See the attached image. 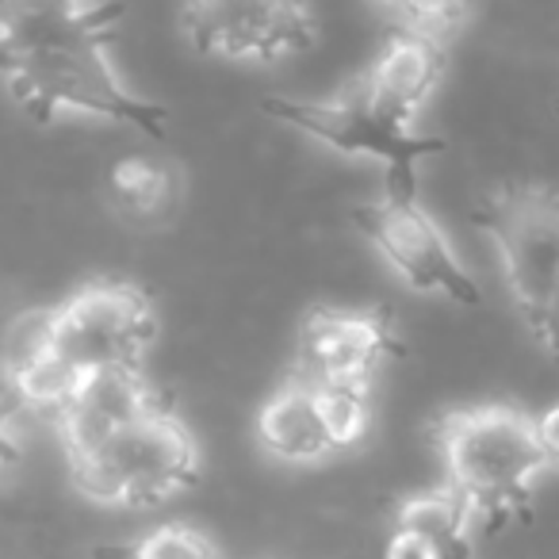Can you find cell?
I'll return each instance as SVG.
<instances>
[{
  "label": "cell",
  "mask_w": 559,
  "mask_h": 559,
  "mask_svg": "<svg viewBox=\"0 0 559 559\" xmlns=\"http://www.w3.org/2000/svg\"><path fill=\"white\" fill-rule=\"evenodd\" d=\"M116 16L119 9L108 0H12L9 12L0 16V78L35 123H50L62 111H73L131 127L146 139H165L169 111L146 96H134L111 70L108 32Z\"/></svg>",
  "instance_id": "6da1fadb"
},
{
  "label": "cell",
  "mask_w": 559,
  "mask_h": 559,
  "mask_svg": "<svg viewBox=\"0 0 559 559\" xmlns=\"http://www.w3.org/2000/svg\"><path fill=\"white\" fill-rule=\"evenodd\" d=\"M441 460L449 487L472 506L475 521H506L528 502L544 467L536 426L525 411L490 403L441 421Z\"/></svg>",
  "instance_id": "7a4b0ae2"
},
{
  "label": "cell",
  "mask_w": 559,
  "mask_h": 559,
  "mask_svg": "<svg viewBox=\"0 0 559 559\" xmlns=\"http://www.w3.org/2000/svg\"><path fill=\"white\" fill-rule=\"evenodd\" d=\"M261 111L342 157H372V162H380L383 180H388L383 192L388 195H418V188H414L418 185V165L444 150V139L414 131V119L388 108L365 85V78H357L349 88H342L337 96H326V100L269 96L261 104Z\"/></svg>",
  "instance_id": "3957f363"
},
{
  "label": "cell",
  "mask_w": 559,
  "mask_h": 559,
  "mask_svg": "<svg viewBox=\"0 0 559 559\" xmlns=\"http://www.w3.org/2000/svg\"><path fill=\"white\" fill-rule=\"evenodd\" d=\"M70 475L81 495L100 506L157 510L195 483L200 449L177 414L154 406L100 449L70 460Z\"/></svg>",
  "instance_id": "277c9868"
},
{
  "label": "cell",
  "mask_w": 559,
  "mask_h": 559,
  "mask_svg": "<svg viewBox=\"0 0 559 559\" xmlns=\"http://www.w3.org/2000/svg\"><path fill=\"white\" fill-rule=\"evenodd\" d=\"M50 349L78 376L108 368H142L157 337L146 292L123 280H96L47 311Z\"/></svg>",
  "instance_id": "5b68a950"
},
{
  "label": "cell",
  "mask_w": 559,
  "mask_h": 559,
  "mask_svg": "<svg viewBox=\"0 0 559 559\" xmlns=\"http://www.w3.org/2000/svg\"><path fill=\"white\" fill-rule=\"evenodd\" d=\"M180 27L203 58L246 66L307 55L319 39L307 0H185Z\"/></svg>",
  "instance_id": "8992f818"
},
{
  "label": "cell",
  "mask_w": 559,
  "mask_h": 559,
  "mask_svg": "<svg viewBox=\"0 0 559 559\" xmlns=\"http://www.w3.org/2000/svg\"><path fill=\"white\" fill-rule=\"evenodd\" d=\"M360 230L376 246L391 272L418 296H437L460 307H479L483 292L449 246L437 218L418 203V195H388L357 211Z\"/></svg>",
  "instance_id": "52a82bcc"
},
{
  "label": "cell",
  "mask_w": 559,
  "mask_h": 559,
  "mask_svg": "<svg viewBox=\"0 0 559 559\" xmlns=\"http://www.w3.org/2000/svg\"><path fill=\"white\" fill-rule=\"evenodd\" d=\"M479 226L495 241L513 304L533 322L559 280V192L540 185L502 188L483 207Z\"/></svg>",
  "instance_id": "ba28073f"
},
{
  "label": "cell",
  "mask_w": 559,
  "mask_h": 559,
  "mask_svg": "<svg viewBox=\"0 0 559 559\" xmlns=\"http://www.w3.org/2000/svg\"><path fill=\"white\" fill-rule=\"evenodd\" d=\"M391 353H399V342L383 314L319 307L307 314L304 330H299L296 380L311 383V388H326V383L368 388Z\"/></svg>",
  "instance_id": "9c48e42d"
},
{
  "label": "cell",
  "mask_w": 559,
  "mask_h": 559,
  "mask_svg": "<svg viewBox=\"0 0 559 559\" xmlns=\"http://www.w3.org/2000/svg\"><path fill=\"white\" fill-rule=\"evenodd\" d=\"M157 403L154 388L142 376V368H108V372H88L73 388L70 403L55 418L62 433L66 456L78 460L85 452L100 449L108 437H116L123 426L139 421Z\"/></svg>",
  "instance_id": "30bf717a"
},
{
  "label": "cell",
  "mask_w": 559,
  "mask_h": 559,
  "mask_svg": "<svg viewBox=\"0 0 559 559\" xmlns=\"http://www.w3.org/2000/svg\"><path fill=\"white\" fill-rule=\"evenodd\" d=\"M257 444L280 464H322L337 456V444L322 418L319 391L292 376L257 414Z\"/></svg>",
  "instance_id": "8fae6325"
},
{
  "label": "cell",
  "mask_w": 559,
  "mask_h": 559,
  "mask_svg": "<svg viewBox=\"0 0 559 559\" xmlns=\"http://www.w3.org/2000/svg\"><path fill=\"white\" fill-rule=\"evenodd\" d=\"M360 78L388 108L406 119H418V111L426 108L444 78V43L418 32H399Z\"/></svg>",
  "instance_id": "7c38bea8"
},
{
  "label": "cell",
  "mask_w": 559,
  "mask_h": 559,
  "mask_svg": "<svg viewBox=\"0 0 559 559\" xmlns=\"http://www.w3.org/2000/svg\"><path fill=\"white\" fill-rule=\"evenodd\" d=\"M108 195L119 218L134 226H162L180 203V177L169 162L157 157H123L108 173Z\"/></svg>",
  "instance_id": "4fadbf2b"
},
{
  "label": "cell",
  "mask_w": 559,
  "mask_h": 559,
  "mask_svg": "<svg viewBox=\"0 0 559 559\" xmlns=\"http://www.w3.org/2000/svg\"><path fill=\"white\" fill-rule=\"evenodd\" d=\"M395 528L421 536L437 559H472L475 556V513L456 490L444 483L437 490L406 498L399 506Z\"/></svg>",
  "instance_id": "5bb4252c"
},
{
  "label": "cell",
  "mask_w": 559,
  "mask_h": 559,
  "mask_svg": "<svg viewBox=\"0 0 559 559\" xmlns=\"http://www.w3.org/2000/svg\"><path fill=\"white\" fill-rule=\"evenodd\" d=\"M314 391H319L322 418H326L337 452L365 441L368 426H372V395H368V388H360V383H326V388Z\"/></svg>",
  "instance_id": "9a60e30c"
},
{
  "label": "cell",
  "mask_w": 559,
  "mask_h": 559,
  "mask_svg": "<svg viewBox=\"0 0 559 559\" xmlns=\"http://www.w3.org/2000/svg\"><path fill=\"white\" fill-rule=\"evenodd\" d=\"M123 559H218L215 544L188 525H157L127 548Z\"/></svg>",
  "instance_id": "2e32d148"
},
{
  "label": "cell",
  "mask_w": 559,
  "mask_h": 559,
  "mask_svg": "<svg viewBox=\"0 0 559 559\" xmlns=\"http://www.w3.org/2000/svg\"><path fill=\"white\" fill-rule=\"evenodd\" d=\"M20 414H24L20 399L12 395L9 388H0V472L24 456V444H20Z\"/></svg>",
  "instance_id": "e0dca14e"
},
{
  "label": "cell",
  "mask_w": 559,
  "mask_h": 559,
  "mask_svg": "<svg viewBox=\"0 0 559 559\" xmlns=\"http://www.w3.org/2000/svg\"><path fill=\"white\" fill-rule=\"evenodd\" d=\"M528 326H533V334L540 337L544 349L559 360V280H556V288L548 292V299H544V307L536 311V319L528 322Z\"/></svg>",
  "instance_id": "ac0fdd59"
},
{
  "label": "cell",
  "mask_w": 559,
  "mask_h": 559,
  "mask_svg": "<svg viewBox=\"0 0 559 559\" xmlns=\"http://www.w3.org/2000/svg\"><path fill=\"white\" fill-rule=\"evenodd\" d=\"M533 426H536V444H540L544 467L559 472V403L548 406L540 418H533Z\"/></svg>",
  "instance_id": "d6986e66"
},
{
  "label": "cell",
  "mask_w": 559,
  "mask_h": 559,
  "mask_svg": "<svg viewBox=\"0 0 559 559\" xmlns=\"http://www.w3.org/2000/svg\"><path fill=\"white\" fill-rule=\"evenodd\" d=\"M383 559H437V551L429 548L421 536L406 533V528H395L388 548H383Z\"/></svg>",
  "instance_id": "ffe728a7"
},
{
  "label": "cell",
  "mask_w": 559,
  "mask_h": 559,
  "mask_svg": "<svg viewBox=\"0 0 559 559\" xmlns=\"http://www.w3.org/2000/svg\"><path fill=\"white\" fill-rule=\"evenodd\" d=\"M380 4L391 12V16L399 20V24H406V20H411V12H414V4H418V0H380Z\"/></svg>",
  "instance_id": "44dd1931"
},
{
  "label": "cell",
  "mask_w": 559,
  "mask_h": 559,
  "mask_svg": "<svg viewBox=\"0 0 559 559\" xmlns=\"http://www.w3.org/2000/svg\"><path fill=\"white\" fill-rule=\"evenodd\" d=\"M58 4H96V0H58Z\"/></svg>",
  "instance_id": "7402d4cb"
},
{
  "label": "cell",
  "mask_w": 559,
  "mask_h": 559,
  "mask_svg": "<svg viewBox=\"0 0 559 559\" xmlns=\"http://www.w3.org/2000/svg\"><path fill=\"white\" fill-rule=\"evenodd\" d=\"M0 62H4V39H0Z\"/></svg>",
  "instance_id": "603a6c76"
},
{
  "label": "cell",
  "mask_w": 559,
  "mask_h": 559,
  "mask_svg": "<svg viewBox=\"0 0 559 559\" xmlns=\"http://www.w3.org/2000/svg\"><path fill=\"white\" fill-rule=\"evenodd\" d=\"M467 4H472V0H467Z\"/></svg>",
  "instance_id": "cb8c5ba5"
}]
</instances>
